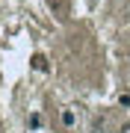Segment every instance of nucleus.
<instances>
[{"label":"nucleus","instance_id":"nucleus-1","mask_svg":"<svg viewBox=\"0 0 130 133\" xmlns=\"http://www.w3.org/2000/svg\"><path fill=\"white\" fill-rule=\"evenodd\" d=\"M33 68H36V71H42V74H44V71L50 68V65H47V56H44V53H36V56H33Z\"/></svg>","mask_w":130,"mask_h":133},{"label":"nucleus","instance_id":"nucleus-2","mask_svg":"<svg viewBox=\"0 0 130 133\" xmlns=\"http://www.w3.org/2000/svg\"><path fill=\"white\" fill-rule=\"evenodd\" d=\"M50 6L59 12V18H68V6H65V0H50Z\"/></svg>","mask_w":130,"mask_h":133},{"label":"nucleus","instance_id":"nucleus-3","mask_svg":"<svg viewBox=\"0 0 130 133\" xmlns=\"http://www.w3.org/2000/svg\"><path fill=\"white\" fill-rule=\"evenodd\" d=\"M59 118H62L65 127H71V124H74V112H71V109H62V115H59Z\"/></svg>","mask_w":130,"mask_h":133},{"label":"nucleus","instance_id":"nucleus-5","mask_svg":"<svg viewBox=\"0 0 130 133\" xmlns=\"http://www.w3.org/2000/svg\"><path fill=\"white\" fill-rule=\"evenodd\" d=\"M121 133H130V121H124V124H121Z\"/></svg>","mask_w":130,"mask_h":133},{"label":"nucleus","instance_id":"nucleus-4","mask_svg":"<svg viewBox=\"0 0 130 133\" xmlns=\"http://www.w3.org/2000/svg\"><path fill=\"white\" fill-rule=\"evenodd\" d=\"M118 104H121V107H130V95H121V98H118Z\"/></svg>","mask_w":130,"mask_h":133}]
</instances>
